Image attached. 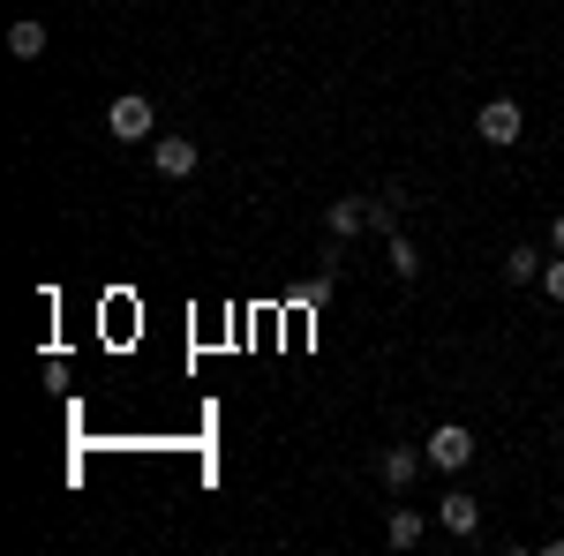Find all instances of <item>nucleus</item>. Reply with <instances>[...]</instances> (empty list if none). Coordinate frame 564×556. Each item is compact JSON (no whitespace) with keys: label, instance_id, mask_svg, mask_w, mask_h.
Instances as JSON below:
<instances>
[{"label":"nucleus","instance_id":"obj_1","mask_svg":"<svg viewBox=\"0 0 564 556\" xmlns=\"http://www.w3.org/2000/svg\"><path fill=\"white\" fill-rule=\"evenodd\" d=\"M151 129H159V113H151L143 90H121V98L106 106V135H113V143H151Z\"/></svg>","mask_w":564,"mask_h":556},{"label":"nucleus","instance_id":"obj_2","mask_svg":"<svg viewBox=\"0 0 564 556\" xmlns=\"http://www.w3.org/2000/svg\"><path fill=\"white\" fill-rule=\"evenodd\" d=\"M422 451H430L436 473H467V459H475V428H467V422H444V428H430V444H422Z\"/></svg>","mask_w":564,"mask_h":556},{"label":"nucleus","instance_id":"obj_3","mask_svg":"<svg viewBox=\"0 0 564 556\" xmlns=\"http://www.w3.org/2000/svg\"><path fill=\"white\" fill-rule=\"evenodd\" d=\"M475 135H481V143H497V151L520 143V135H527V106H520V98H489V106L475 113Z\"/></svg>","mask_w":564,"mask_h":556},{"label":"nucleus","instance_id":"obj_4","mask_svg":"<svg viewBox=\"0 0 564 556\" xmlns=\"http://www.w3.org/2000/svg\"><path fill=\"white\" fill-rule=\"evenodd\" d=\"M151 166H159V181H188V173L204 166V151H196L188 135H159V143H151Z\"/></svg>","mask_w":564,"mask_h":556},{"label":"nucleus","instance_id":"obj_5","mask_svg":"<svg viewBox=\"0 0 564 556\" xmlns=\"http://www.w3.org/2000/svg\"><path fill=\"white\" fill-rule=\"evenodd\" d=\"M436 526H444L452 542H475V534H481V504L467 497V489H452V497L436 504Z\"/></svg>","mask_w":564,"mask_h":556},{"label":"nucleus","instance_id":"obj_6","mask_svg":"<svg viewBox=\"0 0 564 556\" xmlns=\"http://www.w3.org/2000/svg\"><path fill=\"white\" fill-rule=\"evenodd\" d=\"M361 226H377V204H361V196H339V204L324 211V233H332V241H354Z\"/></svg>","mask_w":564,"mask_h":556},{"label":"nucleus","instance_id":"obj_7","mask_svg":"<svg viewBox=\"0 0 564 556\" xmlns=\"http://www.w3.org/2000/svg\"><path fill=\"white\" fill-rule=\"evenodd\" d=\"M430 467V451H414V444H391L384 459H377V473H384V489H414V473Z\"/></svg>","mask_w":564,"mask_h":556},{"label":"nucleus","instance_id":"obj_8","mask_svg":"<svg viewBox=\"0 0 564 556\" xmlns=\"http://www.w3.org/2000/svg\"><path fill=\"white\" fill-rule=\"evenodd\" d=\"M422 534H430V519L414 512V504H399V512L384 519V542H391V549H414V542H422Z\"/></svg>","mask_w":564,"mask_h":556},{"label":"nucleus","instance_id":"obj_9","mask_svg":"<svg viewBox=\"0 0 564 556\" xmlns=\"http://www.w3.org/2000/svg\"><path fill=\"white\" fill-rule=\"evenodd\" d=\"M8 53H15V61H45V23H39V15L8 23Z\"/></svg>","mask_w":564,"mask_h":556},{"label":"nucleus","instance_id":"obj_10","mask_svg":"<svg viewBox=\"0 0 564 556\" xmlns=\"http://www.w3.org/2000/svg\"><path fill=\"white\" fill-rule=\"evenodd\" d=\"M542 263H550V257H542V249H527V241H520V249L505 257V279H512V286H542Z\"/></svg>","mask_w":564,"mask_h":556},{"label":"nucleus","instance_id":"obj_11","mask_svg":"<svg viewBox=\"0 0 564 556\" xmlns=\"http://www.w3.org/2000/svg\"><path fill=\"white\" fill-rule=\"evenodd\" d=\"M391 279H399V286H414V279H422V257H414V241H406V233H391Z\"/></svg>","mask_w":564,"mask_h":556},{"label":"nucleus","instance_id":"obj_12","mask_svg":"<svg viewBox=\"0 0 564 556\" xmlns=\"http://www.w3.org/2000/svg\"><path fill=\"white\" fill-rule=\"evenodd\" d=\"M542 294H550V301H564V257H550V263H542Z\"/></svg>","mask_w":564,"mask_h":556},{"label":"nucleus","instance_id":"obj_13","mask_svg":"<svg viewBox=\"0 0 564 556\" xmlns=\"http://www.w3.org/2000/svg\"><path fill=\"white\" fill-rule=\"evenodd\" d=\"M550 249H557V257H564V211H557V226H550Z\"/></svg>","mask_w":564,"mask_h":556},{"label":"nucleus","instance_id":"obj_14","mask_svg":"<svg viewBox=\"0 0 564 556\" xmlns=\"http://www.w3.org/2000/svg\"><path fill=\"white\" fill-rule=\"evenodd\" d=\"M481 8H497V0H481Z\"/></svg>","mask_w":564,"mask_h":556}]
</instances>
